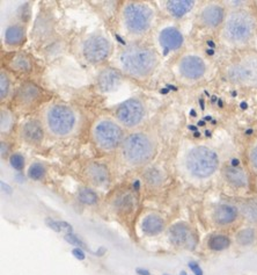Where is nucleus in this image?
I'll return each mask as SVG.
<instances>
[{
  "label": "nucleus",
  "mask_w": 257,
  "mask_h": 275,
  "mask_svg": "<svg viewBox=\"0 0 257 275\" xmlns=\"http://www.w3.org/2000/svg\"><path fill=\"white\" fill-rule=\"evenodd\" d=\"M158 55L147 45L132 44L124 48L117 56V65L123 73L130 77L144 79L154 72L158 66Z\"/></svg>",
  "instance_id": "obj_1"
},
{
  "label": "nucleus",
  "mask_w": 257,
  "mask_h": 275,
  "mask_svg": "<svg viewBox=\"0 0 257 275\" xmlns=\"http://www.w3.org/2000/svg\"><path fill=\"white\" fill-rule=\"evenodd\" d=\"M257 21L253 13L246 10H238L229 13L223 21L220 38L228 47L240 48L254 37Z\"/></svg>",
  "instance_id": "obj_2"
},
{
  "label": "nucleus",
  "mask_w": 257,
  "mask_h": 275,
  "mask_svg": "<svg viewBox=\"0 0 257 275\" xmlns=\"http://www.w3.org/2000/svg\"><path fill=\"white\" fill-rule=\"evenodd\" d=\"M42 125L51 136L64 138L73 135L79 126V115L65 104H50L42 111Z\"/></svg>",
  "instance_id": "obj_3"
},
{
  "label": "nucleus",
  "mask_w": 257,
  "mask_h": 275,
  "mask_svg": "<svg viewBox=\"0 0 257 275\" xmlns=\"http://www.w3.org/2000/svg\"><path fill=\"white\" fill-rule=\"evenodd\" d=\"M120 150L125 164L138 167L149 164L154 158L156 145L151 135L143 131H136L125 136Z\"/></svg>",
  "instance_id": "obj_4"
},
{
  "label": "nucleus",
  "mask_w": 257,
  "mask_h": 275,
  "mask_svg": "<svg viewBox=\"0 0 257 275\" xmlns=\"http://www.w3.org/2000/svg\"><path fill=\"white\" fill-rule=\"evenodd\" d=\"M225 75L228 81L242 87H257V51H243L229 59Z\"/></svg>",
  "instance_id": "obj_5"
},
{
  "label": "nucleus",
  "mask_w": 257,
  "mask_h": 275,
  "mask_svg": "<svg viewBox=\"0 0 257 275\" xmlns=\"http://www.w3.org/2000/svg\"><path fill=\"white\" fill-rule=\"evenodd\" d=\"M90 137L99 150L108 152L120 147L125 136H124L123 127L117 121L102 116L93 125Z\"/></svg>",
  "instance_id": "obj_6"
},
{
  "label": "nucleus",
  "mask_w": 257,
  "mask_h": 275,
  "mask_svg": "<svg viewBox=\"0 0 257 275\" xmlns=\"http://www.w3.org/2000/svg\"><path fill=\"white\" fill-rule=\"evenodd\" d=\"M153 18V11L143 2H126L120 12L123 28L132 36L146 34L152 26Z\"/></svg>",
  "instance_id": "obj_7"
},
{
  "label": "nucleus",
  "mask_w": 257,
  "mask_h": 275,
  "mask_svg": "<svg viewBox=\"0 0 257 275\" xmlns=\"http://www.w3.org/2000/svg\"><path fill=\"white\" fill-rule=\"evenodd\" d=\"M186 165L188 171L196 178L211 177L219 166V158L213 150L206 147H196L187 155Z\"/></svg>",
  "instance_id": "obj_8"
},
{
  "label": "nucleus",
  "mask_w": 257,
  "mask_h": 275,
  "mask_svg": "<svg viewBox=\"0 0 257 275\" xmlns=\"http://www.w3.org/2000/svg\"><path fill=\"white\" fill-rule=\"evenodd\" d=\"M111 42L102 34L88 36L83 43V55L85 59L92 64H100L110 56Z\"/></svg>",
  "instance_id": "obj_9"
},
{
  "label": "nucleus",
  "mask_w": 257,
  "mask_h": 275,
  "mask_svg": "<svg viewBox=\"0 0 257 275\" xmlns=\"http://www.w3.org/2000/svg\"><path fill=\"white\" fill-rule=\"evenodd\" d=\"M145 117V106L139 99L132 98L120 104L115 110V119L123 128L132 129Z\"/></svg>",
  "instance_id": "obj_10"
},
{
  "label": "nucleus",
  "mask_w": 257,
  "mask_h": 275,
  "mask_svg": "<svg viewBox=\"0 0 257 275\" xmlns=\"http://www.w3.org/2000/svg\"><path fill=\"white\" fill-rule=\"evenodd\" d=\"M42 98L43 90L41 87L33 83H23L15 93L14 101L20 110H30L41 104Z\"/></svg>",
  "instance_id": "obj_11"
},
{
  "label": "nucleus",
  "mask_w": 257,
  "mask_h": 275,
  "mask_svg": "<svg viewBox=\"0 0 257 275\" xmlns=\"http://www.w3.org/2000/svg\"><path fill=\"white\" fill-rule=\"evenodd\" d=\"M181 75L189 80H198L205 74L206 65L201 57L196 55L184 56L178 64Z\"/></svg>",
  "instance_id": "obj_12"
},
{
  "label": "nucleus",
  "mask_w": 257,
  "mask_h": 275,
  "mask_svg": "<svg viewBox=\"0 0 257 275\" xmlns=\"http://www.w3.org/2000/svg\"><path fill=\"white\" fill-rule=\"evenodd\" d=\"M169 239L175 246L193 249L196 245V236L186 223H176L169 229Z\"/></svg>",
  "instance_id": "obj_13"
},
{
  "label": "nucleus",
  "mask_w": 257,
  "mask_h": 275,
  "mask_svg": "<svg viewBox=\"0 0 257 275\" xmlns=\"http://www.w3.org/2000/svg\"><path fill=\"white\" fill-rule=\"evenodd\" d=\"M84 175L90 185L95 187H104L110 181V172L107 165L98 162L87 164L84 170Z\"/></svg>",
  "instance_id": "obj_14"
},
{
  "label": "nucleus",
  "mask_w": 257,
  "mask_h": 275,
  "mask_svg": "<svg viewBox=\"0 0 257 275\" xmlns=\"http://www.w3.org/2000/svg\"><path fill=\"white\" fill-rule=\"evenodd\" d=\"M225 19V10L223 6L217 4L206 5L199 13V21L202 25L207 28L213 29L222 26Z\"/></svg>",
  "instance_id": "obj_15"
},
{
  "label": "nucleus",
  "mask_w": 257,
  "mask_h": 275,
  "mask_svg": "<svg viewBox=\"0 0 257 275\" xmlns=\"http://www.w3.org/2000/svg\"><path fill=\"white\" fill-rule=\"evenodd\" d=\"M20 137L29 144L37 145L43 142L44 127L37 120H29L20 127Z\"/></svg>",
  "instance_id": "obj_16"
},
{
  "label": "nucleus",
  "mask_w": 257,
  "mask_h": 275,
  "mask_svg": "<svg viewBox=\"0 0 257 275\" xmlns=\"http://www.w3.org/2000/svg\"><path fill=\"white\" fill-rule=\"evenodd\" d=\"M96 84H98L99 90L101 92L110 93L114 92L119 89L120 84H122V75L120 72L116 69H104L100 72L96 79Z\"/></svg>",
  "instance_id": "obj_17"
},
{
  "label": "nucleus",
  "mask_w": 257,
  "mask_h": 275,
  "mask_svg": "<svg viewBox=\"0 0 257 275\" xmlns=\"http://www.w3.org/2000/svg\"><path fill=\"white\" fill-rule=\"evenodd\" d=\"M159 41L166 50H177L183 45V35L174 27H168L161 30Z\"/></svg>",
  "instance_id": "obj_18"
},
{
  "label": "nucleus",
  "mask_w": 257,
  "mask_h": 275,
  "mask_svg": "<svg viewBox=\"0 0 257 275\" xmlns=\"http://www.w3.org/2000/svg\"><path fill=\"white\" fill-rule=\"evenodd\" d=\"M223 177L226 181L231 183L232 186L238 187H246L248 185V175L246 171L241 167H235V166H226L223 168Z\"/></svg>",
  "instance_id": "obj_19"
},
{
  "label": "nucleus",
  "mask_w": 257,
  "mask_h": 275,
  "mask_svg": "<svg viewBox=\"0 0 257 275\" xmlns=\"http://www.w3.org/2000/svg\"><path fill=\"white\" fill-rule=\"evenodd\" d=\"M7 64L8 68L15 72H19V73H29L33 70L32 59L26 54H13L7 59Z\"/></svg>",
  "instance_id": "obj_20"
},
{
  "label": "nucleus",
  "mask_w": 257,
  "mask_h": 275,
  "mask_svg": "<svg viewBox=\"0 0 257 275\" xmlns=\"http://www.w3.org/2000/svg\"><path fill=\"white\" fill-rule=\"evenodd\" d=\"M214 220L220 225H227L234 222L238 217V209L234 205L222 204L214 210Z\"/></svg>",
  "instance_id": "obj_21"
},
{
  "label": "nucleus",
  "mask_w": 257,
  "mask_h": 275,
  "mask_svg": "<svg viewBox=\"0 0 257 275\" xmlns=\"http://www.w3.org/2000/svg\"><path fill=\"white\" fill-rule=\"evenodd\" d=\"M26 40V28L22 25L15 23L7 27L5 30V43L11 47H17Z\"/></svg>",
  "instance_id": "obj_22"
},
{
  "label": "nucleus",
  "mask_w": 257,
  "mask_h": 275,
  "mask_svg": "<svg viewBox=\"0 0 257 275\" xmlns=\"http://www.w3.org/2000/svg\"><path fill=\"white\" fill-rule=\"evenodd\" d=\"M168 13L174 18H182L187 13L192 10L195 1L190 0H173V1L166 2Z\"/></svg>",
  "instance_id": "obj_23"
},
{
  "label": "nucleus",
  "mask_w": 257,
  "mask_h": 275,
  "mask_svg": "<svg viewBox=\"0 0 257 275\" xmlns=\"http://www.w3.org/2000/svg\"><path fill=\"white\" fill-rule=\"evenodd\" d=\"M136 203H137V199L131 192L120 193L114 200L115 208L122 213H131L135 209Z\"/></svg>",
  "instance_id": "obj_24"
},
{
  "label": "nucleus",
  "mask_w": 257,
  "mask_h": 275,
  "mask_svg": "<svg viewBox=\"0 0 257 275\" xmlns=\"http://www.w3.org/2000/svg\"><path fill=\"white\" fill-rule=\"evenodd\" d=\"M141 228H143V231L145 234L154 236L160 234V232L163 230V228H165V222H163V220L159 215L151 214V215L146 216L143 220Z\"/></svg>",
  "instance_id": "obj_25"
},
{
  "label": "nucleus",
  "mask_w": 257,
  "mask_h": 275,
  "mask_svg": "<svg viewBox=\"0 0 257 275\" xmlns=\"http://www.w3.org/2000/svg\"><path fill=\"white\" fill-rule=\"evenodd\" d=\"M207 245L213 251H223L228 249L229 245H231V240L225 235H214L212 237H210Z\"/></svg>",
  "instance_id": "obj_26"
},
{
  "label": "nucleus",
  "mask_w": 257,
  "mask_h": 275,
  "mask_svg": "<svg viewBox=\"0 0 257 275\" xmlns=\"http://www.w3.org/2000/svg\"><path fill=\"white\" fill-rule=\"evenodd\" d=\"M242 213L250 222L257 223V200H248L242 205Z\"/></svg>",
  "instance_id": "obj_27"
},
{
  "label": "nucleus",
  "mask_w": 257,
  "mask_h": 275,
  "mask_svg": "<svg viewBox=\"0 0 257 275\" xmlns=\"http://www.w3.org/2000/svg\"><path fill=\"white\" fill-rule=\"evenodd\" d=\"M78 199L84 204H95L99 200V196L94 190L89 188H81L78 192Z\"/></svg>",
  "instance_id": "obj_28"
},
{
  "label": "nucleus",
  "mask_w": 257,
  "mask_h": 275,
  "mask_svg": "<svg viewBox=\"0 0 257 275\" xmlns=\"http://www.w3.org/2000/svg\"><path fill=\"white\" fill-rule=\"evenodd\" d=\"M11 92V79L10 75L2 70L0 72V98L4 101L5 99H7V96L10 95Z\"/></svg>",
  "instance_id": "obj_29"
},
{
  "label": "nucleus",
  "mask_w": 257,
  "mask_h": 275,
  "mask_svg": "<svg viewBox=\"0 0 257 275\" xmlns=\"http://www.w3.org/2000/svg\"><path fill=\"white\" fill-rule=\"evenodd\" d=\"M237 239L240 245H249V244H252L254 239H255V231H254L253 229H243V230H241L238 234Z\"/></svg>",
  "instance_id": "obj_30"
},
{
  "label": "nucleus",
  "mask_w": 257,
  "mask_h": 275,
  "mask_svg": "<svg viewBox=\"0 0 257 275\" xmlns=\"http://www.w3.org/2000/svg\"><path fill=\"white\" fill-rule=\"evenodd\" d=\"M45 175V167L41 163H34L30 165L28 170V177L33 180H42Z\"/></svg>",
  "instance_id": "obj_31"
},
{
  "label": "nucleus",
  "mask_w": 257,
  "mask_h": 275,
  "mask_svg": "<svg viewBox=\"0 0 257 275\" xmlns=\"http://www.w3.org/2000/svg\"><path fill=\"white\" fill-rule=\"evenodd\" d=\"M0 125H1V132H7L12 128V125H13V115H12L10 110H1Z\"/></svg>",
  "instance_id": "obj_32"
},
{
  "label": "nucleus",
  "mask_w": 257,
  "mask_h": 275,
  "mask_svg": "<svg viewBox=\"0 0 257 275\" xmlns=\"http://www.w3.org/2000/svg\"><path fill=\"white\" fill-rule=\"evenodd\" d=\"M247 157L250 167H252L254 171L257 172V140L254 141L253 143L249 145Z\"/></svg>",
  "instance_id": "obj_33"
},
{
  "label": "nucleus",
  "mask_w": 257,
  "mask_h": 275,
  "mask_svg": "<svg viewBox=\"0 0 257 275\" xmlns=\"http://www.w3.org/2000/svg\"><path fill=\"white\" fill-rule=\"evenodd\" d=\"M10 162H11L12 167L15 168V170H17V171L23 170V167H25V163H26L25 157H23L19 152L13 153V155L11 156Z\"/></svg>",
  "instance_id": "obj_34"
},
{
  "label": "nucleus",
  "mask_w": 257,
  "mask_h": 275,
  "mask_svg": "<svg viewBox=\"0 0 257 275\" xmlns=\"http://www.w3.org/2000/svg\"><path fill=\"white\" fill-rule=\"evenodd\" d=\"M145 179L151 185H158L162 181V178L161 175H160L159 171H155V170H150L147 172L146 175H145Z\"/></svg>",
  "instance_id": "obj_35"
},
{
  "label": "nucleus",
  "mask_w": 257,
  "mask_h": 275,
  "mask_svg": "<svg viewBox=\"0 0 257 275\" xmlns=\"http://www.w3.org/2000/svg\"><path fill=\"white\" fill-rule=\"evenodd\" d=\"M49 225L56 231H63V230H66L69 232L72 231V226L65 222H52V220H51Z\"/></svg>",
  "instance_id": "obj_36"
},
{
  "label": "nucleus",
  "mask_w": 257,
  "mask_h": 275,
  "mask_svg": "<svg viewBox=\"0 0 257 275\" xmlns=\"http://www.w3.org/2000/svg\"><path fill=\"white\" fill-rule=\"evenodd\" d=\"M66 240H69L71 244H75V245H78V246H80V247H84V249H86V245H85L84 241L80 240L79 238L75 237V236H73L72 234H69L68 236H66Z\"/></svg>",
  "instance_id": "obj_37"
},
{
  "label": "nucleus",
  "mask_w": 257,
  "mask_h": 275,
  "mask_svg": "<svg viewBox=\"0 0 257 275\" xmlns=\"http://www.w3.org/2000/svg\"><path fill=\"white\" fill-rule=\"evenodd\" d=\"M189 267L190 270L195 273V275H203V271H202V268L199 267L197 262H189Z\"/></svg>",
  "instance_id": "obj_38"
},
{
  "label": "nucleus",
  "mask_w": 257,
  "mask_h": 275,
  "mask_svg": "<svg viewBox=\"0 0 257 275\" xmlns=\"http://www.w3.org/2000/svg\"><path fill=\"white\" fill-rule=\"evenodd\" d=\"M73 255L75 256V258L80 259V260H84V259H85V253L80 249H74Z\"/></svg>",
  "instance_id": "obj_39"
},
{
  "label": "nucleus",
  "mask_w": 257,
  "mask_h": 275,
  "mask_svg": "<svg viewBox=\"0 0 257 275\" xmlns=\"http://www.w3.org/2000/svg\"><path fill=\"white\" fill-rule=\"evenodd\" d=\"M137 273L139 275H150V273L147 271H144V270H137Z\"/></svg>",
  "instance_id": "obj_40"
},
{
  "label": "nucleus",
  "mask_w": 257,
  "mask_h": 275,
  "mask_svg": "<svg viewBox=\"0 0 257 275\" xmlns=\"http://www.w3.org/2000/svg\"><path fill=\"white\" fill-rule=\"evenodd\" d=\"M180 275H188V274H187L186 272H181V274H180Z\"/></svg>",
  "instance_id": "obj_41"
},
{
  "label": "nucleus",
  "mask_w": 257,
  "mask_h": 275,
  "mask_svg": "<svg viewBox=\"0 0 257 275\" xmlns=\"http://www.w3.org/2000/svg\"><path fill=\"white\" fill-rule=\"evenodd\" d=\"M256 43H257V37H256Z\"/></svg>",
  "instance_id": "obj_42"
}]
</instances>
